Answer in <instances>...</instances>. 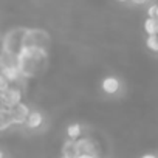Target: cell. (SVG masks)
<instances>
[{"label":"cell","instance_id":"10","mask_svg":"<svg viewBox=\"0 0 158 158\" xmlns=\"http://www.w3.org/2000/svg\"><path fill=\"white\" fill-rule=\"evenodd\" d=\"M67 135H68L70 139L79 138V135H81V126H79V124H70L67 127Z\"/></svg>","mask_w":158,"mask_h":158},{"label":"cell","instance_id":"18","mask_svg":"<svg viewBox=\"0 0 158 158\" xmlns=\"http://www.w3.org/2000/svg\"><path fill=\"white\" fill-rule=\"evenodd\" d=\"M0 158H3V153L2 152H0Z\"/></svg>","mask_w":158,"mask_h":158},{"label":"cell","instance_id":"9","mask_svg":"<svg viewBox=\"0 0 158 158\" xmlns=\"http://www.w3.org/2000/svg\"><path fill=\"white\" fill-rule=\"evenodd\" d=\"M10 126H13V118H11L10 109L0 110V130H6Z\"/></svg>","mask_w":158,"mask_h":158},{"label":"cell","instance_id":"15","mask_svg":"<svg viewBox=\"0 0 158 158\" xmlns=\"http://www.w3.org/2000/svg\"><path fill=\"white\" fill-rule=\"evenodd\" d=\"M76 158H95L93 155H87V153H84V155H77Z\"/></svg>","mask_w":158,"mask_h":158},{"label":"cell","instance_id":"11","mask_svg":"<svg viewBox=\"0 0 158 158\" xmlns=\"http://www.w3.org/2000/svg\"><path fill=\"white\" fill-rule=\"evenodd\" d=\"M146 45L150 51L153 53H158V34H153V36H147L146 39Z\"/></svg>","mask_w":158,"mask_h":158},{"label":"cell","instance_id":"2","mask_svg":"<svg viewBox=\"0 0 158 158\" xmlns=\"http://www.w3.org/2000/svg\"><path fill=\"white\" fill-rule=\"evenodd\" d=\"M0 99H2V102L5 104L6 109H11L14 106H17L22 99V93L19 89H8L6 92L0 93Z\"/></svg>","mask_w":158,"mask_h":158},{"label":"cell","instance_id":"5","mask_svg":"<svg viewBox=\"0 0 158 158\" xmlns=\"http://www.w3.org/2000/svg\"><path fill=\"white\" fill-rule=\"evenodd\" d=\"M2 74L11 82V81H17L20 76V71L16 65H6V67H2Z\"/></svg>","mask_w":158,"mask_h":158},{"label":"cell","instance_id":"8","mask_svg":"<svg viewBox=\"0 0 158 158\" xmlns=\"http://www.w3.org/2000/svg\"><path fill=\"white\" fill-rule=\"evenodd\" d=\"M144 31H146L149 36L158 34V19L147 17V19L144 20Z\"/></svg>","mask_w":158,"mask_h":158},{"label":"cell","instance_id":"13","mask_svg":"<svg viewBox=\"0 0 158 158\" xmlns=\"http://www.w3.org/2000/svg\"><path fill=\"white\" fill-rule=\"evenodd\" d=\"M158 3H153L147 8V17H153V19H158Z\"/></svg>","mask_w":158,"mask_h":158},{"label":"cell","instance_id":"4","mask_svg":"<svg viewBox=\"0 0 158 158\" xmlns=\"http://www.w3.org/2000/svg\"><path fill=\"white\" fill-rule=\"evenodd\" d=\"M76 147H77V155H93L95 156V146L90 139H79L76 143Z\"/></svg>","mask_w":158,"mask_h":158},{"label":"cell","instance_id":"12","mask_svg":"<svg viewBox=\"0 0 158 158\" xmlns=\"http://www.w3.org/2000/svg\"><path fill=\"white\" fill-rule=\"evenodd\" d=\"M10 89V81L8 79L0 73V93H3V92H6Z\"/></svg>","mask_w":158,"mask_h":158},{"label":"cell","instance_id":"1","mask_svg":"<svg viewBox=\"0 0 158 158\" xmlns=\"http://www.w3.org/2000/svg\"><path fill=\"white\" fill-rule=\"evenodd\" d=\"M10 113H11V118H13V124H23V123H27V118L30 115V109H28L27 104L19 102L17 106L10 109Z\"/></svg>","mask_w":158,"mask_h":158},{"label":"cell","instance_id":"14","mask_svg":"<svg viewBox=\"0 0 158 158\" xmlns=\"http://www.w3.org/2000/svg\"><path fill=\"white\" fill-rule=\"evenodd\" d=\"M130 2L133 5H144V3H147V0H130Z\"/></svg>","mask_w":158,"mask_h":158},{"label":"cell","instance_id":"3","mask_svg":"<svg viewBox=\"0 0 158 158\" xmlns=\"http://www.w3.org/2000/svg\"><path fill=\"white\" fill-rule=\"evenodd\" d=\"M101 87H102V90H104L106 93H109V95H113V93H116V92L119 90V81H118L116 77H112V76H109V77H106L104 81H102Z\"/></svg>","mask_w":158,"mask_h":158},{"label":"cell","instance_id":"17","mask_svg":"<svg viewBox=\"0 0 158 158\" xmlns=\"http://www.w3.org/2000/svg\"><path fill=\"white\" fill-rule=\"evenodd\" d=\"M118 2H121V3H126V2H129V0H118Z\"/></svg>","mask_w":158,"mask_h":158},{"label":"cell","instance_id":"19","mask_svg":"<svg viewBox=\"0 0 158 158\" xmlns=\"http://www.w3.org/2000/svg\"><path fill=\"white\" fill-rule=\"evenodd\" d=\"M156 17H158V16H156Z\"/></svg>","mask_w":158,"mask_h":158},{"label":"cell","instance_id":"16","mask_svg":"<svg viewBox=\"0 0 158 158\" xmlns=\"http://www.w3.org/2000/svg\"><path fill=\"white\" fill-rule=\"evenodd\" d=\"M141 158H158V156H155L153 153H146V155H143Z\"/></svg>","mask_w":158,"mask_h":158},{"label":"cell","instance_id":"7","mask_svg":"<svg viewBox=\"0 0 158 158\" xmlns=\"http://www.w3.org/2000/svg\"><path fill=\"white\" fill-rule=\"evenodd\" d=\"M62 156H67V158H76V156H77V147H76L74 139H70V141H67V143L64 144Z\"/></svg>","mask_w":158,"mask_h":158},{"label":"cell","instance_id":"6","mask_svg":"<svg viewBox=\"0 0 158 158\" xmlns=\"http://www.w3.org/2000/svg\"><path fill=\"white\" fill-rule=\"evenodd\" d=\"M42 121H44V118H42L40 112H30V115L27 118V126L30 129H37L42 124Z\"/></svg>","mask_w":158,"mask_h":158}]
</instances>
